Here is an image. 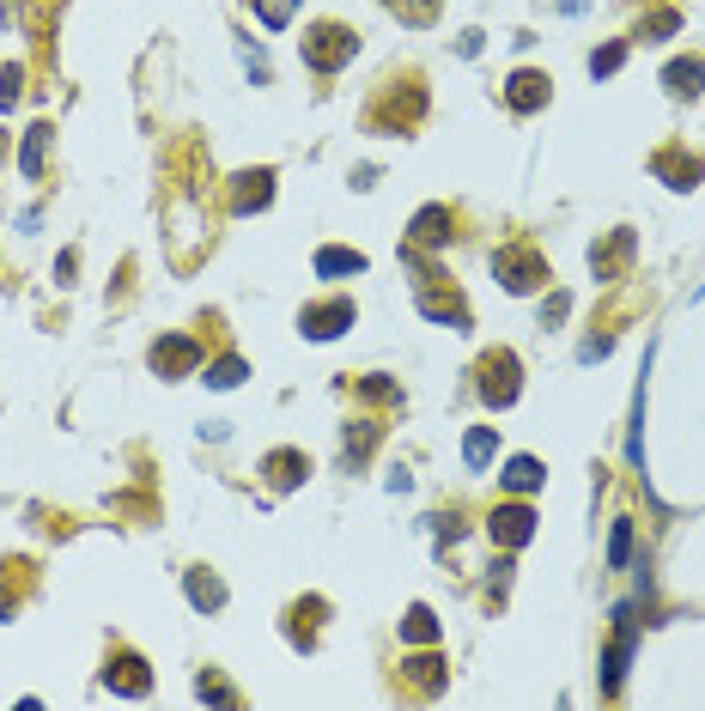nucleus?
<instances>
[{"label":"nucleus","instance_id":"nucleus-1","mask_svg":"<svg viewBox=\"0 0 705 711\" xmlns=\"http://www.w3.org/2000/svg\"><path fill=\"white\" fill-rule=\"evenodd\" d=\"M353 49H359V37H353L347 25H317V31L304 37V67L335 73V67H347V61H353Z\"/></svg>","mask_w":705,"mask_h":711},{"label":"nucleus","instance_id":"nucleus-2","mask_svg":"<svg viewBox=\"0 0 705 711\" xmlns=\"http://www.w3.org/2000/svg\"><path fill=\"white\" fill-rule=\"evenodd\" d=\"M517 371H523V365H517V353H505V347L481 359V402H487V408H511V402H517Z\"/></svg>","mask_w":705,"mask_h":711},{"label":"nucleus","instance_id":"nucleus-3","mask_svg":"<svg viewBox=\"0 0 705 711\" xmlns=\"http://www.w3.org/2000/svg\"><path fill=\"white\" fill-rule=\"evenodd\" d=\"M493 274L505 280V292H535V286L547 280V262H541L535 250H517V244H511V250L493 256Z\"/></svg>","mask_w":705,"mask_h":711},{"label":"nucleus","instance_id":"nucleus-4","mask_svg":"<svg viewBox=\"0 0 705 711\" xmlns=\"http://www.w3.org/2000/svg\"><path fill=\"white\" fill-rule=\"evenodd\" d=\"M626 657H633V608H614V639H608V657H602V693H620Z\"/></svg>","mask_w":705,"mask_h":711},{"label":"nucleus","instance_id":"nucleus-5","mask_svg":"<svg viewBox=\"0 0 705 711\" xmlns=\"http://www.w3.org/2000/svg\"><path fill=\"white\" fill-rule=\"evenodd\" d=\"M298 329H304L310 341H335L341 329H353V298H329V304H310V310L298 316Z\"/></svg>","mask_w":705,"mask_h":711},{"label":"nucleus","instance_id":"nucleus-6","mask_svg":"<svg viewBox=\"0 0 705 711\" xmlns=\"http://www.w3.org/2000/svg\"><path fill=\"white\" fill-rule=\"evenodd\" d=\"M487 529H493V541H505V547H523V541L535 535V511H529V505H499V511L487 517Z\"/></svg>","mask_w":705,"mask_h":711},{"label":"nucleus","instance_id":"nucleus-7","mask_svg":"<svg viewBox=\"0 0 705 711\" xmlns=\"http://www.w3.org/2000/svg\"><path fill=\"white\" fill-rule=\"evenodd\" d=\"M547 92H554V79H547V73H511V86H505V98H511V110L517 116H529V110H541L547 104Z\"/></svg>","mask_w":705,"mask_h":711},{"label":"nucleus","instance_id":"nucleus-8","mask_svg":"<svg viewBox=\"0 0 705 711\" xmlns=\"http://www.w3.org/2000/svg\"><path fill=\"white\" fill-rule=\"evenodd\" d=\"M152 365H159V377H183V371L201 365V347H195L189 335H171V341L152 347Z\"/></svg>","mask_w":705,"mask_h":711},{"label":"nucleus","instance_id":"nucleus-9","mask_svg":"<svg viewBox=\"0 0 705 711\" xmlns=\"http://www.w3.org/2000/svg\"><path fill=\"white\" fill-rule=\"evenodd\" d=\"M408 237H414V244H426V250H438V244H450V207H420L414 213V225H408Z\"/></svg>","mask_w":705,"mask_h":711},{"label":"nucleus","instance_id":"nucleus-10","mask_svg":"<svg viewBox=\"0 0 705 711\" xmlns=\"http://www.w3.org/2000/svg\"><path fill=\"white\" fill-rule=\"evenodd\" d=\"M104 675H110V687H116V693H128V699H140V693L152 687V675H146V663H140L134 651H116V663H110Z\"/></svg>","mask_w":705,"mask_h":711},{"label":"nucleus","instance_id":"nucleus-11","mask_svg":"<svg viewBox=\"0 0 705 711\" xmlns=\"http://www.w3.org/2000/svg\"><path fill=\"white\" fill-rule=\"evenodd\" d=\"M268 201H274V171H244L231 207H238V213H256V207H268Z\"/></svg>","mask_w":705,"mask_h":711},{"label":"nucleus","instance_id":"nucleus-12","mask_svg":"<svg viewBox=\"0 0 705 711\" xmlns=\"http://www.w3.org/2000/svg\"><path fill=\"white\" fill-rule=\"evenodd\" d=\"M262 474H268V481L286 493V487H298L304 474H310V456H298V450H274V456L262 462Z\"/></svg>","mask_w":705,"mask_h":711},{"label":"nucleus","instance_id":"nucleus-13","mask_svg":"<svg viewBox=\"0 0 705 711\" xmlns=\"http://www.w3.org/2000/svg\"><path fill=\"white\" fill-rule=\"evenodd\" d=\"M663 86H669L675 98H699V92H705V61H669V67H663Z\"/></svg>","mask_w":705,"mask_h":711},{"label":"nucleus","instance_id":"nucleus-14","mask_svg":"<svg viewBox=\"0 0 705 711\" xmlns=\"http://www.w3.org/2000/svg\"><path fill=\"white\" fill-rule=\"evenodd\" d=\"M651 171H657L669 189H693V183H699V165H693V158H675V152H657Z\"/></svg>","mask_w":705,"mask_h":711},{"label":"nucleus","instance_id":"nucleus-15","mask_svg":"<svg viewBox=\"0 0 705 711\" xmlns=\"http://www.w3.org/2000/svg\"><path fill=\"white\" fill-rule=\"evenodd\" d=\"M183 590H189V602H195V608H225V584H219L207 566H195V572L183 578Z\"/></svg>","mask_w":705,"mask_h":711},{"label":"nucleus","instance_id":"nucleus-16","mask_svg":"<svg viewBox=\"0 0 705 711\" xmlns=\"http://www.w3.org/2000/svg\"><path fill=\"white\" fill-rule=\"evenodd\" d=\"M541 481H547V468H541L535 456H511V462H505V487H511V493H535Z\"/></svg>","mask_w":705,"mask_h":711},{"label":"nucleus","instance_id":"nucleus-17","mask_svg":"<svg viewBox=\"0 0 705 711\" xmlns=\"http://www.w3.org/2000/svg\"><path fill=\"white\" fill-rule=\"evenodd\" d=\"M493 450H499V432H493V426H475V432H468V444H462V462H468V468H487Z\"/></svg>","mask_w":705,"mask_h":711},{"label":"nucleus","instance_id":"nucleus-18","mask_svg":"<svg viewBox=\"0 0 705 711\" xmlns=\"http://www.w3.org/2000/svg\"><path fill=\"white\" fill-rule=\"evenodd\" d=\"M402 639H414V645H432V639H438V614H432L426 602H414V608H408V620H402Z\"/></svg>","mask_w":705,"mask_h":711},{"label":"nucleus","instance_id":"nucleus-19","mask_svg":"<svg viewBox=\"0 0 705 711\" xmlns=\"http://www.w3.org/2000/svg\"><path fill=\"white\" fill-rule=\"evenodd\" d=\"M317 274L335 280V274H365V256L359 250H317Z\"/></svg>","mask_w":705,"mask_h":711},{"label":"nucleus","instance_id":"nucleus-20","mask_svg":"<svg viewBox=\"0 0 705 711\" xmlns=\"http://www.w3.org/2000/svg\"><path fill=\"white\" fill-rule=\"evenodd\" d=\"M207 383H213V389H238V383H244V359H238V353L213 359V365H207Z\"/></svg>","mask_w":705,"mask_h":711},{"label":"nucleus","instance_id":"nucleus-21","mask_svg":"<svg viewBox=\"0 0 705 711\" xmlns=\"http://www.w3.org/2000/svg\"><path fill=\"white\" fill-rule=\"evenodd\" d=\"M633 560V517H614V535H608V566H626Z\"/></svg>","mask_w":705,"mask_h":711},{"label":"nucleus","instance_id":"nucleus-22","mask_svg":"<svg viewBox=\"0 0 705 711\" xmlns=\"http://www.w3.org/2000/svg\"><path fill=\"white\" fill-rule=\"evenodd\" d=\"M43 140H49V128H31L25 134V152H19V171L25 177H37V165H43Z\"/></svg>","mask_w":705,"mask_h":711},{"label":"nucleus","instance_id":"nucleus-23","mask_svg":"<svg viewBox=\"0 0 705 711\" xmlns=\"http://www.w3.org/2000/svg\"><path fill=\"white\" fill-rule=\"evenodd\" d=\"M250 7L262 13V25H268V31H280V25L292 19V7H298V0H250Z\"/></svg>","mask_w":705,"mask_h":711},{"label":"nucleus","instance_id":"nucleus-24","mask_svg":"<svg viewBox=\"0 0 705 711\" xmlns=\"http://www.w3.org/2000/svg\"><path fill=\"white\" fill-rule=\"evenodd\" d=\"M675 31H681V13H675V7H663V13H651V19H645V31H639V37H651V43H657V37H675Z\"/></svg>","mask_w":705,"mask_h":711},{"label":"nucleus","instance_id":"nucleus-25","mask_svg":"<svg viewBox=\"0 0 705 711\" xmlns=\"http://www.w3.org/2000/svg\"><path fill=\"white\" fill-rule=\"evenodd\" d=\"M620 61H626V43H608V49H596V55H590V73H596V79H608V73H620Z\"/></svg>","mask_w":705,"mask_h":711},{"label":"nucleus","instance_id":"nucleus-26","mask_svg":"<svg viewBox=\"0 0 705 711\" xmlns=\"http://www.w3.org/2000/svg\"><path fill=\"white\" fill-rule=\"evenodd\" d=\"M408 669H414V681H420L426 693H438V687H444V675H438L444 663H438V657H420V663H408Z\"/></svg>","mask_w":705,"mask_h":711},{"label":"nucleus","instance_id":"nucleus-27","mask_svg":"<svg viewBox=\"0 0 705 711\" xmlns=\"http://www.w3.org/2000/svg\"><path fill=\"white\" fill-rule=\"evenodd\" d=\"M201 699H213V705H238V693H231L225 681H213V675H201Z\"/></svg>","mask_w":705,"mask_h":711},{"label":"nucleus","instance_id":"nucleus-28","mask_svg":"<svg viewBox=\"0 0 705 711\" xmlns=\"http://www.w3.org/2000/svg\"><path fill=\"white\" fill-rule=\"evenodd\" d=\"M566 310H572V298H566V292H554V298H547V304H541V323H560V316H566Z\"/></svg>","mask_w":705,"mask_h":711},{"label":"nucleus","instance_id":"nucleus-29","mask_svg":"<svg viewBox=\"0 0 705 711\" xmlns=\"http://www.w3.org/2000/svg\"><path fill=\"white\" fill-rule=\"evenodd\" d=\"M0 614H13V602H7V596H0Z\"/></svg>","mask_w":705,"mask_h":711}]
</instances>
